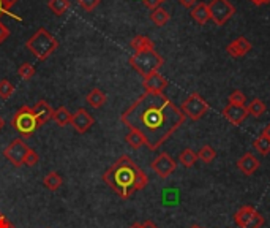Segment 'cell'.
<instances>
[{
    "instance_id": "8fae6325",
    "label": "cell",
    "mask_w": 270,
    "mask_h": 228,
    "mask_svg": "<svg viewBox=\"0 0 270 228\" xmlns=\"http://www.w3.org/2000/svg\"><path fill=\"white\" fill-rule=\"evenodd\" d=\"M142 86H144L145 92L163 94V91L168 87V79H166L163 75H160L158 72H155V73H150L147 76H144Z\"/></svg>"
},
{
    "instance_id": "ba28073f",
    "label": "cell",
    "mask_w": 270,
    "mask_h": 228,
    "mask_svg": "<svg viewBox=\"0 0 270 228\" xmlns=\"http://www.w3.org/2000/svg\"><path fill=\"white\" fill-rule=\"evenodd\" d=\"M29 146L23 141V139H13L8 146L4 149V155L7 160H10L14 167H23L24 165V159L29 152Z\"/></svg>"
},
{
    "instance_id": "83f0119b",
    "label": "cell",
    "mask_w": 270,
    "mask_h": 228,
    "mask_svg": "<svg viewBox=\"0 0 270 228\" xmlns=\"http://www.w3.org/2000/svg\"><path fill=\"white\" fill-rule=\"evenodd\" d=\"M125 139H127V143L130 144L133 149H139V148H142L144 144H145L142 135L138 133V132H134V130H130V133L125 136Z\"/></svg>"
},
{
    "instance_id": "cb8c5ba5",
    "label": "cell",
    "mask_w": 270,
    "mask_h": 228,
    "mask_svg": "<svg viewBox=\"0 0 270 228\" xmlns=\"http://www.w3.org/2000/svg\"><path fill=\"white\" fill-rule=\"evenodd\" d=\"M196 160H198V154L190 148L183 149L179 155V162H180V165H183L185 168H191L193 165L196 163Z\"/></svg>"
},
{
    "instance_id": "9a60e30c",
    "label": "cell",
    "mask_w": 270,
    "mask_h": 228,
    "mask_svg": "<svg viewBox=\"0 0 270 228\" xmlns=\"http://www.w3.org/2000/svg\"><path fill=\"white\" fill-rule=\"evenodd\" d=\"M259 160L252 154V152H246V154H243L239 160H237V168L243 173V174H246V176H252L258 168H259Z\"/></svg>"
},
{
    "instance_id": "ac0fdd59",
    "label": "cell",
    "mask_w": 270,
    "mask_h": 228,
    "mask_svg": "<svg viewBox=\"0 0 270 228\" xmlns=\"http://www.w3.org/2000/svg\"><path fill=\"white\" fill-rule=\"evenodd\" d=\"M86 100H87V103L92 107V108H101V107H105V103L108 101V97H106V94L103 92L101 89H92L89 94H87V97H86Z\"/></svg>"
},
{
    "instance_id": "d4e9b609",
    "label": "cell",
    "mask_w": 270,
    "mask_h": 228,
    "mask_svg": "<svg viewBox=\"0 0 270 228\" xmlns=\"http://www.w3.org/2000/svg\"><path fill=\"white\" fill-rule=\"evenodd\" d=\"M265 110H267V107H265V103L261 98H255L250 105L246 107L248 114L253 116V117H261L265 113Z\"/></svg>"
},
{
    "instance_id": "74e56055",
    "label": "cell",
    "mask_w": 270,
    "mask_h": 228,
    "mask_svg": "<svg viewBox=\"0 0 270 228\" xmlns=\"http://www.w3.org/2000/svg\"><path fill=\"white\" fill-rule=\"evenodd\" d=\"M142 2H144V5H145V7L150 8L152 11H153V10H157V8L160 7V4H161L160 0H142Z\"/></svg>"
},
{
    "instance_id": "4dcf8cb0",
    "label": "cell",
    "mask_w": 270,
    "mask_h": 228,
    "mask_svg": "<svg viewBox=\"0 0 270 228\" xmlns=\"http://www.w3.org/2000/svg\"><path fill=\"white\" fill-rule=\"evenodd\" d=\"M245 94L242 91H234L231 95H229V103H233V105H240V107H245Z\"/></svg>"
},
{
    "instance_id": "7dc6e473",
    "label": "cell",
    "mask_w": 270,
    "mask_h": 228,
    "mask_svg": "<svg viewBox=\"0 0 270 228\" xmlns=\"http://www.w3.org/2000/svg\"><path fill=\"white\" fill-rule=\"evenodd\" d=\"M160 2H161V4H163V2H164V0H160Z\"/></svg>"
},
{
    "instance_id": "f6af8a7d",
    "label": "cell",
    "mask_w": 270,
    "mask_h": 228,
    "mask_svg": "<svg viewBox=\"0 0 270 228\" xmlns=\"http://www.w3.org/2000/svg\"><path fill=\"white\" fill-rule=\"evenodd\" d=\"M130 228H142V226H141V223H138V222H136V223H133Z\"/></svg>"
},
{
    "instance_id": "3957f363",
    "label": "cell",
    "mask_w": 270,
    "mask_h": 228,
    "mask_svg": "<svg viewBox=\"0 0 270 228\" xmlns=\"http://www.w3.org/2000/svg\"><path fill=\"white\" fill-rule=\"evenodd\" d=\"M26 48L38 59V60H46L57 48L59 41L54 35H51L45 27H40L26 43Z\"/></svg>"
},
{
    "instance_id": "6da1fadb",
    "label": "cell",
    "mask_w": 270,
    "mask_h": 228,
    "mask_svg": "<svg viewBox=\"0 0 270 228\" xmlns=\"http://www.w3.org/2000/svg\"><path fill=\"white\" fill-rule=\"evenodd\" d=\"M120 120L141 133L150 151H157L183 126L185 114L164 94L145 92L123 111Z\"/></svg>"
},
{
    "instance_id": "9c48e42d",
    "label": "cell",
    "mask_w": 270,
    "mask_h": 228,
    "mask_svg": "<svg viewBox=\"0 0 270 228\" xmlns=\"http://www.w3.org/2000/svg\"><path fill=\"white\" fill-rule=\"evenodd\" d=\"M150 167H152V170L158 174V178L166 179V178H169V176L176 171L177 163H176V160H174L169 154L163 152V154H160V155L152 162Z\"/></svg>"
},
{
    "instance_id": "5bb4252c",
    "label": "cell",
    "mask_w": 270,
    "mask_h": 228,
    "mask_svg": "<svg viewBox=\"0 0 270 228\" xmlns=\"http://www.w3.org/2000/svg\"><path fill=\"white\" fill-rule=\"evenodd\" d=\"M33 113H35V117L38 120V126H45L48 124L51 119H52V114H54V110L51 108V105L46 101V100H38L35 105L32 107Z\"/></svg>"
},
{
    "instance_id": "4fadbf2b",
    "label": "cell",
    "mask_w": 270,
    "mask_h": 228,
    "mask_svg": "<svg viewBox=\"0 0 270 228\" xmlns=\"http://www.w3.org/2000/svg\"><path fill=\"white\" fill-rule=\"evenodd\" d=\"M252 48H253L252 43L245 37H239V38H236L234 41H231V43L227 45L226 51H227V54H229L231 57L239 59V57H243L245 54L250 52Z\"/></svg>"
},
{
    "instance_id": "7a4b0ae2",
    "label": "cell",
    "mask_w": 270,
    "mask_h": 228,
    "mask_svg": "<svg viewBox=\"0 0 270 228\" xmlns=\"http://www.w3.org/2000/svg\"><path fill=\"white\" fill-rule=\"evenodd\" d=\"M103 181L114 190V194L123 200L133 197L138 190H142L149 184L147 174L128 155L119 157L105 171Z\"/></svg>"
},
{
    "instance_id": "d6986e66",
    "label": "cell",
    "mask_w": 270,
    "mask_h": 228,
    "mask_svg": "<svg viewBox=\"0 0 270 228\" xmlns=\"http://www.w3.org/2000/svg\"><path fill=\"white\" fill-rule=\"evenodd\" d=\"M131 48L134 51H145V49H155V43L145 35H136L133 40H131Z\"/></svg>"
},
{
    "instance_id": "5b68a950",
    "label": "cell",
    "mask_w": 270,
    "mask_h": 228,
    "mask_svg": "<svg viewBox=\"0 0 270 228\" xmlns=\"http://www.w3.org/2000/svg\"><path fill=\"white\" fill-rule=\"evenodd\" d=\"M11 127H14V130L23 138H30L40 127L32 107H21L11 117Z\"/></svg>"
},
{
    "instance_id": "8d00e7d4",
    "label": "cell",
    "mask_w": 270,
    "mask_h": 228,
    "mask_svg": "<svg viewBox=\"0 0 270 228\" xmlns=\"http://www.w3.org/2000/svg\"><path fill=\"white\" fill-rule=\"evenodd\" d=\"M0 228H14V225L7 219L5 214L0 213Z\"/></svg>"
},
{
    "instance_id": "2e32d148",
    "label": "cell",
    "mask_w": 270,
    "mask_h": 228,
    "mask_svg": "<svg viewBox=\"0 0 270 228\" xmlns=\"http://www.w3.org/2000/svg\"><path fill=\"white\" fill-rule=\"evenodd\" d=\"M191 17L196 21L198 24L204 26L210 21V11H209V5L201 2V4H196V7L191 10Z\"/></svg>"
},
{
    "instance_id": "1f68e13d",
    "label": "cell",
    "mask_w": 270,
    "mask_h": 228,
    "mask_svg": "<svg viewBox=\"0 0 270 228\" xmlns=\"http://www.w3.org/2000/svg\"><path fill=\"white\" fill-rule=\"evenodd\" d=\"M264 216L261 214V213H256L255 216H253V219L248 222L243 228H261L262 225H264Z\"/></svg>"
},
{
    "instance_id": "836d02e7",
    "label": "cell",
    "mask_w": 270,
    "mask_h": 228,
    "mask_svg": "<svg viewBox=\"0 0 270 228\" xmlns=\"http://www.w3.org/2000/svg\"><path fill=\"white\" fill-rule=\"evenodd\" d=\"M78 4L81 5L82 10H86V11L90 13L100 5V0H78Z\"/></svg>"
},
{
    "instance_id": "44dd1931",
    "label": "cell",
    "mask_w": 270,
    "mask_h": 228,
    "mask_svg": "<svg viewBox=\"0 0 270 228\" xmlns=\"http://www.w3.org/2000/svg\"><path fill=\"white\" fill-rule=\"evenodd\" d=\"M169 17H171V14L168 13V10H164V8H161V7H158L157 10H153V11L150 13L152 23H153L155 26H158V27H163V26L168 24Z\"/></svg>"
},
{
    "instance_id": "4316f807",
    "label": "cell",
    "mask_w": 270,
    "mask_h": 228,
    "mask_svg": "<svg viewBox=\"0 0 270 228\" xmlns=\"http://www.w3.org/2000/svg\"><path fill=\"white\" fill-rule=\"evenodd\" d=\"M217 157V151L209 146V144H205V146H202L198 152V159H201L204 163H212Z\"/></svg>"
},
{
    "instance_id": "ab89813d",
    "label": "cell",
    "mask_w": 270,
    "mask_h": 228,
    "mask_svg": "<svg viewBox=\"0 0 270 228\" xmlns=\"http://www.w3.org/2000/svg\"><path fill=\"white\" fill-rule=\"evenodd\" d=\"M141 226H142V228H158L152 220H145L144 223H141Z\"/></svg>"
},
{
    "instance_id": "d590c367",
    "label": "cell",
    "mask_w": 270,
    "mask_h": 228,
    "mask_svg": "<svg viewBox=\"0 0 270 228\" xmlns=\"http://www.w3.org/2000/svg\"><path fill=\"white\" fill-rule=\"evenodd\" d=\"M10 37V30H8V27L0 21V43H4V41L7 40Z\"/></svg>"
},
{
    "instance_id": "f35d334b",
    "label": "cell",
    "mask_w": 270,
    "mask_h": 228,
    "mask_svg": "<svg viewBox=\"0 0 270 228\" xmlns=\"http://www.w3.org/2000/svg\"><path fill=\"white\" fill-rule=\"evenodd\" d=\"M179 2L185 8H195L196 7V0H179Z\"/></svg>"
},
{
    "instance_id": "e0dca14e",
    "label": "cell",
    "mask_w": 270,
    "mask_h": 228,
    "mask_svg": "<svg viewBox=\"0 0 270 228\" xmlns=\"http://www.w3.org/2000/svg\"><path fill=\"white\" fill-rule=\"evenodd\" d=\"M258 211L253 208V206H242V208L234 214V220H236V223L240 226V228H243L248 222H250L252 219H253V216L256 214Z\"/></svg>"
},
{
    "instance_id": "d6a6232c",
    "label": "cell",
    "mask_w": 270,
    "mask_h": 228,
    "mask_svg": "<svg viewBox=\"0 0 270 228\" xmlns=\"http://www.w3.org/2000/svg\"><path fill=\"white\" fill-rule=\"evenodd\" d=\"M40 162V155L33 151V149H29L26 159H24V165L26 167H35V165Z\"/></svg>"
},
{
    "instance_id": "7c38bea8",
    "label": "cell",
    "mask_w": 270,
    "mask_h": 228,
    "mask_svg": "<svg viewBox=\"0 0 270 228\" xmlns=\"http://www.w3.org/2000/svg\"><path fill=\"white\" fill-rule=\"evenodd\" d=\"M223 116L226 120H229L234 126H240V124L245 120V117L248 116L246 107H240V105H233V103H227V107L223 110Z\"/></svg>"
},
{
    "instance_id": "b9f144b4",
    "label": "cell",
    "mask_w": 270,
    "mask_h": 228,
    "mask_svg": "<svg viewBox=\"0 0 270 228\" xmlns=\"http://www.w3.org/2000/svg\"><path fill=\"white\" fill-rule=\"evenodd\" d=\"M262 135L270 141V122L267 124V126H265V129H264V132H262Z\"/></svg>"
},
{
    "instance_id": "8992f818",
    "label": "cell",
    "mask_w": 270,
    "mask_h": 228,
    "mask_svg": "<svg viewBox=\"0 0 270 228\" xmlns=\"http://www.w3.org/2000/svg\"><path fill=\"white\" fill-rule=\"evenodd\" d=\"M207 111H209V103L198 92L190 94L182 103V113L185 114V117H188L191 120H199L201 117L205 116Z\"/></svg>"
},
{
    "instance_id": "30bf717a",
    "label": "cell",
    "mask_w": 270,
    "mask_h": 228,
    "mask_svg": "<svg viewBox=\"0 0 270 228\" xmlns=\"http://www.w3.org/2000/svg\"><path fill=\"white\" fill-rule=\"evenodd\" d=\"M95 124L93 116L86 110V108H79L76 113L71 114V124L70 126L76 130V133H86L89 132V129Z\"/></svg>"
},
{
    "instance_id": "f546056e",
    "label": "cell",
    "mask_w": 270,
    "mask_h": 228,
    "mask_svg": "<svg viewBox=\"0 0 270 228\" xmlns=\"http://www.w3.org/2000/svg\"><path fill=\"white\" fill-rule=\"evenodd\" d=\"M14 94V86L8 79H0V98L8 100Z\"/></svg>"
},
{
    "instance_id": "52a82bcc",
    "label": "cell",
    "mask_w": 270,
    "mask_h": 228,
    "mask_svg": "<svg viewBox=\"0 0 270 228\" xmlns=\"http://www.w3.org/2000/svg\"><path fill=\"white\" fill-rule=\"evenodd\" d=\"M209 11H210V19L217 26H224L227 21L234 16L236 7L229 0H212L209 4Z\"/></svg>"
},
{
    "instance_id": "7402d4cb",
    "label": "cell",
    "mask_w": 270,
    "mask_h": 228,
    "mask_svg": "<svg viewBox=\"0 0 270 228\" xmlns=\"http://www.w3.org/2000/svg\"><path fill=\"white\" fill-rule=\"evenodd\" d=\"M52 119L59 124L60 127H65L71 124V113L65 108V107H60L57 110H54Z\"/></svg>"
},
{
    "instance_id": "e575fe53",
    "label": "cell",
    "mask_w": 270,
    "mask_h": 228,
    "mask_svg": "<svg viewBox=\"0 0 270 228\" xmlns=\"http://www.w3.org/2000/svg\"><path fill=\"white\" fill-rule=\"evenodd\" d=\"M0 16H10V17H13V19H16V21H23V17L17 16V14H14V13H11V10H8V8L5 7L4 0H0Z\"/></svg>"
},
{
    "instance_id": "ee69618b",
    "label": "cell",
    "mask_w": 270,
    "mask_h": 228,
    "mask_svg": "<svg viewBox=\"0 0 270 228\" xmlns=\"http://www.w3.org/2000/svg\"><path fill=\"white\" fill-rule=\"evenodd\" d=\"M4 127H5V120L2 119V116H0V132H2Z\"/></svg>"
},
{
    "instance_id": "277c9868",
    "label": "cell",
    "mask_w": 270,
    "mask_h": 228,
    "mask_svg": "<svg viewBox=\"0 0 270 228\" xmlns=\"http://www.w3.org/2000/svg\"><path fill=\"white\" fill-rule=\"evenodd\" d=\"M164 64V59L155 49H145V51H134L130 57V65L141 75L147 76L150 73L158 72Z\"/></svg>"
},
{
    "instance_id": "484cf974",
    "label": "cell",
    "mask_w": 270,
    "mask_h": 228,
    "mask_svg": "<svg viewBox=\"0 0 270 228\" xmlns=\"http://www.w3.org/2000/svg\"><path fill=\"white\" fill-rule=\"evenodd\" d=\"M253 148H255L261 155H268V154H270V141H268L264 135H259V136L253 141Z\"/></svg>"
},
{
    "instance_id": "603a6c76",
    "label": "cell",
    "mask_w": 270,
    "mask_h": 228,
    "mask_svg": "<svg viewBox=\"0 0 270 228\" xmlns=\"http://www.w3.org/2000/svg\"><path fill=\"white\" fill-rule=\"evenodd\" d=\"M48 7L55 16H62V14H65L68 11L71 4H70V0H49Z\"/></svg>"
},
{
    "instance_id": "7bdbcfd3",
    "label": "cell",
    "mask_w": 270,
    "mask_h": 228,
    "mask_svg": "<svg viewBox=\"0 0 270 228\" xmlns=\"http://www.w3.org/2000/svg\"><path fill=\"white\" fill-rule=\"evenodd\" d=\"M4 4H5V7H7L8 10H11V7H13L14 4H17V0H4Z\"/></svg>"
},
{
    "instance_id": "f1b7e54d",
    "label": "cell",
    "mask_w": 270,
    "mask_h": 228,
    "mask_svg": "<svg viewBox=\"0 0 270 228\" xmlns=\"http://www.w3.org/2000/svg\"><path fill=\"white\" fill-rule=\"evenodd\" d=\"M17 75L21 79H24V81H30L33 76H35V67L32 64H29V62H26V64H23L19 67L17 70Z\"/></svg>"
},
{
    "instance_id": "bcb514c9",
    "label": "cell",
    "mask_w": 270,
    "mask_h": 228,
    "mask_svg": "<svg viewBox=\"0 0 270 228\" xmlns=\"http://www.w3.org/2000/svg\"><path fill=\"white\" fill-rule=\"evenodd\" d=\"M190 228H202V226H199V225H193V226H190Z\"/></svg>"
},
{
    "instance_id": "ffe728a7",
    "label": "cell",
    "mask_w": 270,
    "mask_h": 228,
    "mask_svg": "<svg viewBox=\"0 0 270 228\" xmlns=\"http://www.w3.org/2000/svg\"><path fill=\"white\" fill-rule=\"evenodd\" d=\"M62 182H64V179H62V176H60L57 171H51V173H48V174L45 176V179H43L45 187H46L48 190H51V192L59 190V189H60V185H62Z\"/></svg>"
},
{
    "instance_id": "60d3db41",
    "label": "cell",
    "mask_w": 270,
    "mask_h": 228,
    "mask_svg": "<svg viewBox=\"0 0 270 228\" xmlns=\"http://www.w3.org/2000/svg\"><path fill=\"white\" fill-rule=\"evenodd\" d=\"M252 4L256 5V7H259V5H267V4H270V0H252Z\"/></svg>"
}]
</instances>
